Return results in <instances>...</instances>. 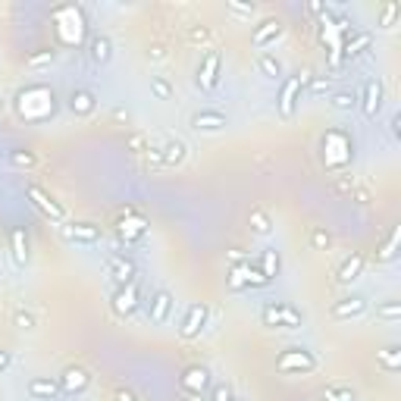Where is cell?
<instances>
[{
    "mask_svg": "<svg viewBox=\"0 0 401 401\" xmlns=\"http://www.w3.org/2000/svg\"><path fill=\"white\" fill-rule=\"evenodd\" d=\"M260 323L270 329H301L305 313L295 305H285V301H267L260 307Z\"/></svg>",
    "mask_w": 401,
    "mask_h": 401,
    "instance_id": "cell-1",
    "label": "cell"
},
{
    "mask_svg": "<svg viewBox=\"0 0 401 401\" xmlns=\"http://www.w3.org/2000/svg\"><path fill=\"white\" fill-rule=\"evenodd\" d=\"M307 82H311V73H295L283 79V91H279V101H276V110L283 119H292L301 107V94H305Z\"/></svg>",
    "mask_w": 401,
    "mask_h": 401,
    "instance_id": "cell-2",
    "label": "cell"
},
{
    "mask_svg": "<svg viewBox=\"0 0 401 401\" xmlns=\"http://www.w3.org/2000/svg\"><path fill=\"white\" fill-rule=\"evenodd\" d=\"M223 53L216 51V47H210L204 57H200L198 63V73H194V85H198L200 91H216L220 88V79H223Z\"/></svg>",
    "mask_w": 401,
    "mask_h": 401,
    "instance_id": "cell-3",
    "label": "cell"
},
{
    "mask_svg": "<svg viewBox=\"0 0 401 401\" xmlns=\"http://www.w3.org/2000/svg\"><path fill=\"white\" fill-rule=\"evenodd\" d=\"M142 305H144V292H142V283H138V279H135V283H129V285H119V289L113 292V301H110L113 313H116V317H122V320L135 317Z\"/></svg>",
    "mask_w": 401,
    "mask_h": 401,
    "instance_id": "cell-4",
    "label": "cell"
},
{
    "mask_svg": "<svg viewBox=\"0 0 401 401\" xmlns=\"http://www.w3.org/2000/svg\"><path fill=\"white\" fill-rule=\"evenodd\" d=\"M226 285H229V292H248V289H263V285H270V279L260 273L254 260H248V263H238V267L229 270Z\"/></svg>",
    "mask_w": 401,
    "mask_h": 401,
    "instance_id": "cell-5",
    "label": "cell"
},
{
    "mask_svg": "<svg viewBox=\"0 0 401 401\" xmlns=\"http://www.w3.org/2000/svg\"><path fill=\"white\" fill-rule=\"evenodd\" d=\"M179 389H182L188 398L200 401L204 398V392L214 389V373H210L207 367H200V364L185 367V373H182V379H179Z\"/></svg>",
    "mask_w": 401,
    "mask_h": 401,
    "instance_id": "cell-6",
    "label": "cell"
},
{
    "mask_svg": "<svg viewBox=\"0 0 401 401\" xmlns=\"http://www.w3.org/2000/svg\"><path fill=\"white\" fill-rule=\"evenodd\" d=\"M60 235L63 242L69 245H101V238H104V229L94 223H85V220H73V223H63L60 226Z\"/></svg>",
    "mask_w": 401,
    "mask_h": 401,
    "instance_id": "cell-7",
    "label": "cell"
},
{
    "mask_svg": "<svg viewBox=\"0 0 401 401\" xmlns=\"http://www.w3.org/2000/svg\"><path fill=\"white\" fill-rule=\"evenodd\" d=\"M276 370L279 373H313L317 370V354L307 348H285L276 357Z\"/></svg>",
    "mask_w": 401,
    "mask_h": 401,
    "instance_id": "cell-8",
    "label": "cell"
},
{
    "mask_svg": "<svg viewBox=\"0 0 401 401\" xmlns=\"http://www.w3.org/2000/svg\"><path fill=\"white\" fill-rule=\"evenodd\" d=\"M25 192H29V200H31V204H35V207L41 210L47 220H51V223H57V226L66 223V207H63V204H60V200L53 198L51 192H44V188L35 185V182H31Z\"/></svg>",
    "mask_w": 401,
    "mask_h": 401,
    "instance_id": "cell-9",
    "label": "cell"
},
{
    "mask_svg": "<svg viewBox=\"0 0 401 401\" xmlns=\"http://www.w3.org/2000/svg\"><path fill=\"white\" fill-rule=\"evenodd\" d=\"M383 104H386V85L379 82V79H367L364 88L357 91V107H361V113H364L367 119H376Z\"/></svg>",
    "mask_w": 401,
    "mask_h": 401,
    "instance_id": "cell-10",
    "label": "cell"
},
{
    "mask_svg": "<svg viewBox=\"0 0 401 401\" xmlns=\"http://www.w3.org/2000/svg\"><path fill=\"white\" fill-rule=\"evenodd\" d=\"M104 267H107V273H110V279L116 283V289L119 285H129V283H135L138 279V263H135L132 257H126V254H107V260H104Z\"/></svg>",
    "mask_w": 401,
    "mask_h": 401,
    "instance_id": "cell-11",
    "label": "cell"
},
{
    "mask_svg": "<svg viewBox=\"0 0 401 401\" xmlns=\"http://www.w3.org/2000/svg\"><path fill=\"white\" fill-rule=\"evenodd\" d=\"M207 317H210V307L204 305V301L188 305L185 317H182V326H179V335H182V339H198V335L204 333V326H207Z\"/></svg>",
    "mask_w": 401,
    "mask_h": 401,
    "instance_id": "cell-12",
    "label": "cell"
},
{
    "mask_svg": "<svg viewBox=\"0 0 401 401\" xmlns=\"http://www.w3.org/2000/svg\"><path fill=\"white\" fill-rule=\"evenodd\" d=\"M172 307H176V298H172L170 289H154L148 301V320L154 326H164L166 320L172 317Z\"/></svg>",
    "mask_w": 401,
    "mask_h": 401,
    "instance_id": "cell-13",
    "label": "cell"
},
{
    "mask_svg": "<svg viewBox=\"0 0 401 401\" xmlns=\"http://www.w3.org/2000/svg\"><path fill=\"white\" fill-rule=\"evenodd\" d=\"M157 154H160V164L164 166H182L188 160V144L179 138V135H166L160 144H154Z\"/></svg>",
    "mask_w": 401,
    "mask_h": 401,
    "instance_id": "cell-14",
    "label": "cell"
},
{
    "mask_svg": "<svg viewBox=\"0 0 401 401\" xmlns=\"http://www.w3.org/2000/svg\"><path fill=\"white\" fill-rule=\"evenodd\" d=\"M364 313H367L364 295H345L339 301H333V307H329V317L333 320H354V317H364Z\"/></svg>",
    "mask_w": 401,
    "mask_h": 401,
    "instance_id": "cell-15",
    "label": "cell"
},
{
    "mask_svg": "<svg viewBox=\"0 0 401 401\" xmlns=\"http://www.w3.org/2000/svg\"><path fill=\"white\" fill-rule=\"evenodd\" d=\"M66 101H69V113H73V116L88 119V116H94V110H97V94L91 88H73Z\"/></svg>",
    "mask_w": 401,
    "mask_h": 401,
    "instance_id": "cell-16",
    "label": "cell"
},
{
    "mask_svg": "<svg viewBox=\"0 0 401 401\" xmlns=\"http://www.w3.org/2000/svg\"><path fill=\"white\" fill-rule=\"evenodd\" d=\"M88 60L94 66H107L113 60V38L104 35V31H94L88 38Z\"/></svg>",
    "mask_w": 401,
    "mask_h": 401,
    "instance_id": "cell-17",
    "label": "cell"
},
{
    "mask_svg": "<svg viewBox=\"0 0 401 401\" xmlns=\"http://www.w3.org/2000/svg\"><path fill=\"white\" fill-rule=\"evenodd\" d=\"M283 31H285V25L279 23L276 16H270V19H263V23H260L257 29H254V35H251V44L263 51V47H270V44H273V41H279V38H283Z\"/></svg>",
    "mask_w": 401,
    "mask_h": 401,
    "instance_id": "cell-18",
    "label": "cell"
},
{
    "mask_svg": "<svg viewBox=\"0 0 401 401\" xmlns=\"http://www.w3.org/2000/svg\"><path fill=\"white\" fill-rule=\"evenodd\" d=\"M192 129H198V132H223L226 129V113L214 110V107L194 110L192 113Z\"/></svg>",
    "mask_w": 401,
    "mask_h": 401,
    "instance_id": "cell-19",
    "label": "cell"
},
{
    "mask_svg": "<svg viewBox=\"0 0 401 401\" xmlns=\"http://www.w3.org/2000/svg\"><path fill=\"white\" fill-rule=\"evenodd\" d=\"M25 392H29L31 398H38V401H53V398H60V395H63V389H60V379L35 376V379H29Z\"/></svg>",
    "mask_w": 401,
    "mask_h": 401,
    "instance_id": "cell-20",
    "label": "cell"
},
{
    "mask_svg": "<svg viewBox=\"0 0 401 401\" xmlns=\"http://www.w3.org/2000/svg\"><path fill=\"white\" fill-rule=\"evenodd\" d=\"M88 386H91V376H88V370H82V367H66L63 376H60V389H63L66 395H79Z\"/></svg>",
    "mask_w": 401,
    "mask_h": 401,
    "instance_id": "cell-21",
    "label": "cell"
},
{
    "mask_svg": "<svg viewBox=\"0 0 401 401\" xmlns=\"http://www.w3.org/2000/svg\"><path fill=\"white\" fill-rule=\"evenodd\" d=\"M364 267H367V257H364V254H351V257L342 260V267L335 270V283L351 285L354 279H361V276H364Z\"/></svg>",
    "mask_w": 401,
    "mask_h": 401,
    "instance_id": "cell-22",
    "label": "cell"
},
{
    "mask_svg": "<svg viewBox=\"0 0 401 401\" xmlns=\"http://www.w3.org/2000/svg\"><path fill=\"white\" fill-rule=\"evenodd\" d=\"M370 44H373L370 31H351V35L345 38V44L339 47V51H342L348 60H357V57H364V53L370 51Z\"/></svg>",
    "mask_w": 401,
    "mask_h": 401,
    "instance_id": "cell-23",
    "label": "cell"
},
{
    "mask_svg": "<svg viewBox=\"0 0 401 401\" xmlns=\"http://www.w3.org/2000/svg\"><path fill=\"white\" fill-rule=\"evenodd\" d=\"M254 263H257V270L267 276L270 283H273L276 276H279V270H283V257H279V251H276V248H267V251H260V257L254 260Z\"/></svg>",
    "mask_w": 401,
    "mask_h": 401,
    "instance_id": "cell-24",
    "label": "cell"
},
{
    "mask_svg": "<svg viewBox=\"0 0 401 401\" xmlns=\"http://www.w3.org/2000/svg\"><path fill=\"white\" fill-rule=\"evenodd\" d=\"M144 220L142 216H122L119 220V235L126 238V245H132V242H144Z\"/></svg>",
    "mask_w": 401,
    "mask_h": 401,
    "instance_id": "cell-25",
    "label": "cell"
},
{
    "mask_svg": "<svg viewBox=\"0 0 401 401\" xmlns=\"http://www.w3.org/2000/svg\"><path fill=\"white\" fill-rule=\"evenodd\" d=\"M10 254H13L16 267L29 263V238H25V229H13V235H10Z\"/></svg>",
    "mask_w": 401,
    "mask_h": 401,
    "instance_id": "cell-26",
    "label": "cell"
},
{
    "mask_svg": "<svg viewBox=\"0 0 401 401\" xmlns=\"http://www.w3.org/2000/svg\"><path fill=\"white\" fill-rule=\"evenodd\" d=\"M376 364L386 373H398L401 370V348L398 345H389V348L376 351Z\"/></svg>",
    "mask_w": 401,
    "mask_h": 401,
    "instance_id": "cell-27",
    "label": "cell"
},
{
    "mask_svg": "<svg viewBox=\"0 0 401 401\" xmlns=\"http://www.w3.org/2000/svg\"><path fill=\"white\" fill-rule=\"evenodd\" d=\"M248 226H251L254 235H270L273 232V220H270V214L263 207H254L248 214Z\"/></svg>",
    "mask_w": 401,
    "mask_h": 401,
    "instance_id": "cell-28",
    "label": "cell"
},
{
    "mask_svg": "<svg viewBox=\"0 0 401 401\" xmlns=\"http://www.w3.org/2000/svg\"><path fill=\"white\" fill-rule=\"evenodd\" d=\"M257 69H260V75H267V79H283V60L267 53V51L257 57Z\"/></svg>",
    "mask_w": 401,
    "mask_h": 401,
    "instance_id": "cell-29",
    "label": "cell"
},
{
    "mask_svg": "<svg viewBox=\"0 0 401 401\" xmlns=\"http://www.w3.org/2000/svg\"><path fill=\"white\" fill-rule=\"evenodd\" d=\"M7 164L16 166V170H35L38 157L31 154V151H25V148H13V151H7Z\"/></svg>",
    "mask_w": 401,
    "mask_h": 401,
    "instance_id": "cell-30",
    "label": "cell"
},
{
    "mask_svg": "<svg viewBox=\"0 0 401 401\" xmlns=\"http://www.w3.org/2000/svg\"><path fill=\"white\" fill-rule=\"evenodd\" d=\"M376 320H383V323H398L401 320V301H395V298L379 301L376 305Z\"/></svg>",
    "mask_w": 401,
    "mask_h": 401,
    "instance_id": "cell-31",
    "label": "cell"
},
{
    "mask_svg": "<svg viewBox=\"0 0 401 401\" xmlns=\"http://www.w3.org/2000/svg\"><path fill=\"white\" fill-rule=\"evenodd\" d=\"M151 94H154L157 101H172L176 88H172V82L166 75H151Z\"/></svg>",
    "mask_w": 401,
    "mask_h": 401,
    "instance_id": "cell-32",
    "label": "cell"
},
{
    "mask_svg": "<svg viewBox=\"0 0 401 401\" xmlns=\"http://www.w3.org/2000/svg\"><path fill=\"white\" fill-rule=\"evenodd\" d=\"M329 104H333V110H339V113L357 110V91H335Z\"/></svg>",
    "mask_w": 401,
    "mask_h": 401,
    "instance_id": "cell-33",
    "label": "cell"
},
{
    "mask_svg": "<svg viewBox=\"0 0 401 401\" xmlns=\"http://www.w3.org/2000/svg\"><path fill=\"white\" fill-rule=\"evenodd\" d=\"M395 251H398V229L389 232V238L376 248V263H389V260H395Z\"/></svg>",
    "mask_w": 401,
    "mask_h": 401,
    "instance_id": "cell-34",
    "label": "cell"
},
{
    "mask_svg": "<svg viewBox=\"0 0 401 401\" xmlns=\"http://www.w3.org/2000/svg\"><path fill=\"white\" fill-rule=\"evenodd\" d=\"M13 326L23 329V333H31V329L38 326V317L31 311H25V307H19V311L13 313Z\"/></svg>",
    "mask_w": 401,
    "mask_h": 401,
    "instance_id": "cell-35",
    "label": "cell"
},
{
    "mask_svg": "<svg viewBox=\"0 0 401 401\" xmlns=\"http://www.w3.org/2000/svg\"><path fill=\"white\" fill-rule=\"evenodd\" d=\"M53 57H57V53H53V47H41V51H35V53L29 57V69H44V66H51Z\"/></svg>",
    "mask_w": 401,
    "mask_h": 401,
    "instance_id": "cell-36",
    "label": "cell"
},
{
    "mask_svg": "<svg viewBox=\"0 0 401 401\" xmlns=\"http://www.w3.org/2000/svg\"><path fill=\"white\" fill-rule=\"evenodd\" d=\"M323 401H357V398L348 386H329L326 392H323Z\"/></svg>",
    "mask_w": 401,
    "mask_h": 401,
    "instance_id": "cell-37",
    "label": "cell"
},
{
    "mask_svg": "<svg viewBox=\"0 0 401 401\" xmlns=\"http://www.w3.org/2000/svg\"><path fill=\"white\" fill-rule=\"evenodd\" d=\"M395 19H398V7L395 3H383V10H379V29H392Z\"/></svg>",
    "mask_w": 401,
    "mask_h": 401,
    "instance_id": "cell-38",
    "label": "cell"
},
{
    "mask_svg": "<svg viewBox=\"0 0 401 401\" xmlns=\"http://www.w3.org/2000/svg\"><path fill=\"white\" fill-rule=\"evenodd\" d=\"M210 38H214V31H210L207 25H192V29H188V41H192V44H207Z\"/></svg>",
    "mask_w": 401,
    "mask_h": 401,
    "instance_id": "cell-39",
    "label": "cell"
},
{
    "mask_svg": "<svg viewBox=\"0 0 401 401\" xmlns=\"http://www.w3.org/2000/svg\"><path fill=\"white\" fill-rule=\"evenodd\" d=\"M311 245L317 248V251H329V245H333V235H329L326 229H313L311 232Z\"/></svg>",
    "mask_w": 401,
    "mask_h": 401,
    "instance_id": "cell-40",
    "label": "cell"
},
{
    "mask_svg": "<svg viewBox=\"0 0 401 401\" xmlns=\"http://www.w3.org/2000/svg\"><path fill=\"white\" fill-rule=\"evenodd\" d=\"M311 94H326L329 91V75H311Z\"/></svg>",
    "mask_w": 401,
    "mask_h": 401,
    "instance_id": "cell-41",
    "label": "cell"
},
{
    "mask_svg": "<svg viewBox=\"0 0 401 401\" xmlns=\"http://www.w3.org/2000/svg\"><path fill=\"white\" fill-rule=\"evenodd\" d=\"M210 401H232L229 386H214V392H210Z\"/></svg>",
    "mask_w": 401,
    "mask_h": 401,
    "instance_id": "cell-42",
    "label": "cell"
},
{
    "mask_svg": "<svg viewBox=\"0 0 401 401\" xmlns=\"http://www.w3.org/2000/svg\"><path fill=\"white\" fill-rule=\"evenodd\" d=\"M229 13H235V16H254V3H229Z\"/></svg>",
    "mask_w": 401,
    "mask_h": 401,
    "instance_id": "cell-43",
    "label": "cell"
},
{
    "mask_svg": "<svg viewBox=\"0 0 401 401\" xmlns=\"http://www.w3.org/2000/svg\"><path fill=\"white\" fill-rule=\"evenodd\" d=\"M148 60H154V63L166 60V47H164V44H151V47H148Z\"/></svg>",
    "mask_w": 401,
    "mask_h": 401,
    "instance_id": "cell-44",
    "label": "cell"
},
{
    "mask_svg": "<svg viewBox=\"0 0 401 401\" xmlns=\"http://www.w3.org/2000/svg\"><path fill=\"white\" fill-rule=\"evenodd\" d=\"M226 254H229L232 267H238V263H248V260H251V257H248L245 251H242V248H232V251H226Z\"/></svg>",
    "mask_w": 401,
    "mask_h": 401,
    "instance_id": "cell-45",
    "label": "cell"
},
{
    "mask_svg": "<svg viewBox=\"0 0 401 401\" xmlns=\"http://www.w3.org/2000/svg\"><path fill=\"white\" fill-rule=\"evenodd\" d=\"M389 132H392L395 142H401V113H395V116L389 119Z\"/></svg>",
    "mask_w": 401,
    "mask_h": 401,
    "instance_id": "cell-46",
    "label": "cell"
},
{
    "mask_svg": "<svg viewBox=\"0 0 401 401\" xmlns=\"http://www.w3.org/2000/svg\"><path fill=\"white\" fill-rule=\"evenodd\" d=\"M10 364H13V354H10L7 348H0V373H7Z\"/></svg>",
    "mask_w": 401,
    "mask_h": 401,
    "instance_id": "cell-47",
    "label": "cell"
},
{
    "mask_svg": "<svg viewBox=\"0 0 401 401\" xmlns=\"http://www.w3.org/2000/svg\"><path fill=\"white\" fill-rule=\"evenodd\" d=\"M129 144H132V148H135V154H142V148H144V138H142V135H132V138H129Z\"/></svg>",
    "mask_w": 401,
    "mask_h": 401,
    "instance_id": "cell-48",
    "label": "cell"
},
{
    "mask_svg": "<svg viewBox=\"0 0 401 401\" xmlns=\"http://www.w3.org/2000/svg\"><path fill=\"white\" fill-rule=\"evenodd\" d=\"M113 401H138V398H135L132 392H126V389H122V392H116V395H113Z\"/></svg>",
    "mask_w": 401,
    "mask_h": 401,
    "instance_id": "cell-49",
    "label": "cell"
},
{
    "mask_svg": "<svg viewBox=\"0 0 401 401\" xmlns=\"http://www.w3.org/2000/svg\"><path fill=\"white\" fill-rule=\"evenodd\" d=\"M0 113H3V101H0Z\"/></svg>",
    "mask_w": 401,
    "mask_h": 401,
    "instance_id": "cell-50",
    "label": "cell"
},
{
    "mask_svg": "<svg viewBox=\"0 0 401 401\" xmlns=\"http://www.w3.org/2000/svg\"><path fill=\"white\" fill-rule=\"evenodd\" d=\"M232 401H245V398H232Z\"/></svg>",
    "mask_w": 401,
    "mask_h": 401,
    "instance_id": "cell-51",
    "label": "cell"
}]
</instances>
